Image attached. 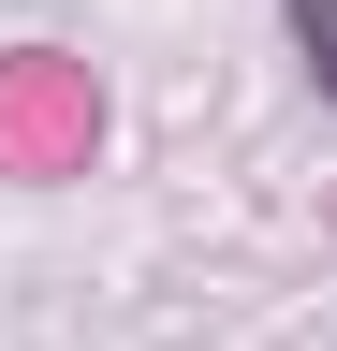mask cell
Wrapping results in <instances>:
<instances>
[{"label":"cell","instance_id":"1","mask_svg":"<svg viewBox=\"0 0 337 351\" xmlns=\"http://www.w3.org/2000/svg\"><path fill=\"white\" fill-rule=\"evenodd\" d=\"M279 29H293V59H308V88L337 103V0H279Z\"/></svg>","mask_w":337,"mask_h":351}]
</instances>
